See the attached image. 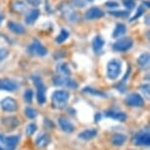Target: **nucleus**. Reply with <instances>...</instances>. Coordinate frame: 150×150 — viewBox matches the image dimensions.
Listing matches in <instances>:
<instances>
[{
    "mask_svg": "<svg viewBox=\"0 0 150 150\" xmlns=\"http://www.w3.org/2000/svg\"><path fill=\"white\" fill-rule=\"evenodd\" d=\"M70 93L66 90H56L52 94V106L55 109H62L67 106Z\"/></svg>",
    "mask_w": 150,
    "mask_h": 150,
    "instance_id": "nucleus-1",
    "label": "nucleus"
},
{
    "mask_svg": "<svg viewBox=\"0 0 150 150\" xmlns=\"http://www.w3.org/2000/svg\"><path fill=\"white\" fill-rule=\"evenodd\" d=\"M32 80L36 87V100L39 105L45 103L46 101V87H45L43 81L38 76H32Z\"/></svg>",
    "mask_w": 150,
    "mask_h": 150,
    "instance_id": "nucleus-2",
    "label": "nucleus"
},
{
    "mask_svg": "<svg viewBox=\"0 0 150 150\" xmlns=\"http://www.w3.org/2000/svg\"><path fill=\"white\" fill-rule=\"evenodd\" d=\"M122 72V62L118 59H113L107 65V77L109 80L114 81L119 76L121 75Z\"/></svg>",
    "mask_w": 150,
    "mask_h": 150,
    "instance_id": "nucleus-3",
    "label": "nucleus"
},
{
    "mask_svg": "<svg viewBox=\"0 0 150 150\" xmlns=\"http://www.w3.org/2000/svg\"><path fill=\"white\" fill-rule=\"evenodd\" d=\"M20 141V135H10L5 137L0 134V147L4 150H15Z\"/></svg>",
    "mask_w": 150,
    "mask_h": 150,
    "instance_id": "nucleus-4",
    "label": "nucleus"
},
{
    "mask_svg": "<svg viewBox=\"0 0 150 150\" xmlns=\"http://www.w3.org/2000/svg\"><path fill=\"white\" fill-rule=\"evenodd\" d=\"M53 83L56 86H66L70 88H77L78 83L75 81L71 80L70 76H64L57 74L54 78H53Z\"/></svg>",
    "mask_w": 150,
    "mask_h": 150,
    "instance_id": "nucleus-5",
    "label": "nucleus"
},
{
    "mask_svg": "<svg viewBox=\"0 0 150 150\" xmlns=\"http://www.w3.org/2000/svg\"><path fill=\"white\" fill-rule=\"evenodd\" d=\"M132 142L137 146H149L150 145V134L149 129H142L134 134Z\"/></svg>",
    "mask_w": 150,
    "mask_h": 150,
    "instance_id": "nucleus-6",
    "label": "nucleus"
},
{
    "mask_svg": "<svg viewBox=\"0 0 150 150\" xmlns=\"http://www.w3.org/2000/svg\"><path fill=\"white\" fill-rule=\"evenodd\" d=\"M132 44H134V41H132V39L131 38H125L116 41L113 44L112 48L117 52H126L129 49H131Z\"/></svg>",
    "mask_w": 150,
    "mask_h": 150,
    "instance_id": "nucleus-7",
    "label": "nucleus"
},
{
    "mask_svg": "<svg viewBox=\"0 0 150 150\" xmlns=\"http://www.w3.org/2000/svg\"><path fill=\"white\" fill-rule=\"evenodd\" d=\"M28 51H29L30 54L38 55V56H45L47 54V49L40 43V41L38 40V39L33 40V43L28 48Z\"/></svg>",
    "mask_w": 150,
    "mask_h": 150,
    "instance_id": "nucleus-8",
    "label": "nucleus"
},
{
    "mask_svg": "<svg viewBox=\"0 0 150 150\" xmlns=\"http://www.w3.org/2000/svg\"><path fill=\"white\" fill-rule=\"evenodd\" d=\"M125 103L131 107H142L144 105V99L138 93H131L125 99Z\"/></svg>",
    "mask_w": 150,
    "mask_h": 150,
    "instance_id": "nucleus-9",
    "label": "nucleus"
},
{
    "mask_svg": "<svg viewBox=\"0 0 150 150\" xmlns=\"http://www.w3.org/2000/svg\"><path fill=\"white\" fill-rule=\"evenodd\" d=\"M0 106L4 112H15L18 109V103L12 97H5L0 101Z\"/></svg>",
    "mask_w": 150,
    "mask_h": 150,
    "instance_id": "nucleus-10",
    "label": "nucleus"
},
{
    "mask_svg": "<svg viewBox=\"0 0 150 150\" xmlns=\"http://www.w3.org/2000/svg\"><path fill=\"white\" fill-rule=\"evenodd\" d=\"M61 10V13L63 14V16L66 18L68 21H71V22H75L78 20V15L77 13L74 11V9L70 5L68 4H63L60 8Z\"/></svg>",
    "mask_w": 150,
    "mask_h": 150,
    "instance_id": "nucleus-11",
    "label": "nucleus"
},
{
    "mask_svg": "<svg viewBox=\"0 0 150 150\" xmlns=\"http://www.w3.org/2000/svg\"><path fill=\"white\" fill-rule=\"evenodd\" d=\"M18 89V84L10 79H0V90L5 91H16Z\"/></svg>",
    "mask_w": 150,
    "mask_h": 150,
    "instance_id": "nucleus-12",
    "label": "nucleus"
},
{
    "mask_svg": "<svg viewBox=\"0 0 150 150\" xmlns=\"http://www.w3.org/2000/svg\"><path fill=\"white\" fill-rule=\"evenodd\" d=\"M2 124L7 129V131H13L20 125V121L17 117L14 116H9V117L2 118Z\"/></svg>",
    "mask_w": 150,
    "mask_h": 150,
    "instance_id": "nucleus-13",
    "label": "nucleus"
},
{
    "mask_svg": "<svg viewBox=\"0 0 150 150\" xmlns=\"http://www.w3.org/2000/svg\"><path fill=\"white\" fill-rule=\"evenodd\" d=\"M58 124L60 126L61 129L65 132H68V134H71L75 131V126L71 123V121L69 119L65 118V117H60L58 119Z\"/></svg>",
    "mask_w": 150,
    "mask_h": 150,
    "instance_id": "nucleus-14",
    "label": "nucleus"
},
{
    "mask_svg": "<svg viewBox=\"0 0 150 150\" xmlns=\"http://www.w3.org/2000/svg\"><path fill=\"white\" fill-rule=\"evenodd\" d=\"M105 116L108 118L114 119V120H117L119 122H122V123L128 119L127 114H125L124 112L116 111V110H108V111L105 112Z\"/></svg>",
    "mask_w": 150,
    "mask_h": 150,
    "instance_id": "nucleus-15",
    "label": "nucleus"
},
{
    "mask_svg": "<svg viewBox=\"0 0 150 150\" xmlns=\"http://www.w3.org/2000/svg\"><path fill=\"white\" fill-rule=\"evenodd\" d=\"M50 142H51V137L48 134H46V132L40 134L35 139L36 146L39 147V148H44V147H46Z\"/></svg>",
    "mask_w": 150,
    "mask_h": 150,
    "instance_id": "nucleus-16",
    "label": "nucleus"
},
{
    "mask_svg": "<svg viewBox=\"0 0 150 150\" xmlns=\"http://www.w3.org/2000/svg\"><path fill=\"white\" fill-rule=\"evenodd\" d=\"M104 15H105V13H104L101 9H99V8H97V7H92L86 12V19H87V20H95V19L102 18Z\"/></svg>",
    "mask_w": 150,
    "mask_h": 150,
    "instance_id": "nucleus-17",
    "label": "nucleus"
},
{
    "mask_svg": "<svg viewBox=\"0 0 150 150\" xmlns=\"http://www.w3.org/2000/svg\"><path fill=\"white\" fill-rule=\"evenodd\" d=\"M97 131L95 129H86L84 131L81 132L80 134H78V137L80 139H83V140H90V139H93L96 135H97Z\"/></svg>",
    "mask_w": 150,
    "mask_h": 150,
    "instance_id": "nucleus-18",
    "label": "nucleus"
},
{
    "mask_svg": "<svg viewBox=\"0 0 150 150\" xmlns=\"http://www.w3.org/2000/svg\"><path fill=\"white\" fill-rule=\"evenodd\" d=\"M104 45H105V40L101 38V35H96L95 38H93L92 48H93V51L95 53H100L102 51Z\"/></svg>",
    "mask_w": 150,
    "mask_h": 150,
    "instance_id": "nucleus-19",
    "label": "nucleus"
},
{
    "mask_svg": "<svg viewBox=\"0 0 150 150\" xmlns=\"http://www.w3.org/2000/svg\"><path fill=\"white\" fill-rule=\"evenodd\" d=\"M39 17V11L38 10H30L27 13L26 17H25V22L27 23L28 25H33L35 23L38 18Z\"/></svg>",
    "mask_w": 150,
    "mask_h": 150,
    "instance_id": "nucleus-20",
    "label": "nucleus"
},
{
    "mask_svg": "<svg viewBox=\"0 0 150 150\" xmlns=\"http://www.w3.org/2000/svg\"><path fill=\"white\" fill-rule=\"evenodd\" d=\"M127 137L123 134H116L111 138V143L115 146H122L126 142Z\"/></svg>",
    "mask_w": 150,
    "mask_h": 150,
    "instance_id": "nucleus-21",
    "label": "nucleus"
},
{
    "mask_svg": "<svg viewBox=\"0 0 150 150\" xmlns=\"http://www.w3.org/2000/svg\"><path fill=\"white\" fill-rule=\"evenodd\" d=\"M8 28L11 32L17 33V35H22L26 32L25 28L22 26V25L18 24V23H14V22H9L8 23Z\"/></svg>",
    "mask_w": 150,
    "mask_h": 150,
    "instance_id": "nucleus-22",
    "label": "nucleus"
},
{
    "mask_svg": "<svg viewBox=\"0 0 150 150\" xmlns=\"http://www.w3.org/2000/svg\"><path fill=\"white\" fill-rule=\"evenodd\" d=\"M149 59H150V56L148 52L142 53V54L137 58V63L142 69H146V68H148L149 66Z\"/></svg>",
    "mask_w": 150,
    "mask_h": 150,
    "instance_id": "nucleus-23",
    "label": "nucleus"
},
{
    "mask_svg": "<svg viewBox=\"0 0 150 150\" xmlns=\"http://www.w3.org/2000/svg\"><path fill=\"white\" fill-rule=\"evenodd\" d=\"M126 32H127V29L124 24H117L116 25L114 32H113L112 38H121L122 35H124L125 33H126Z\"/></svg>",
    "mask_w": 150,
    "mask_h": 150,
    "instance_id": "nucleus-24",
    "label": "nucleus"
},
{
    "mask_svg": "<svg viewBox=\"0 0 150 150\" xmlns=\"http://www.w3.org/2000/svg\"><path fill=\"white\" fill-rule=\"evenodd\" d=\"M57 73L60 74V75H64V76H70L71 75V71L69 66L66 63H61L57 66Z\"/></svg>",
    "mask_w": 150,
    "mask_h": 150,
    "instance_id": "nucleus-25",
    "label": "nucleus"
},
{
    "mask_svg": "<svg viewBox=\"0 0 150 150\" xmlns=\"http://www.w3.org/2000/svg\"><path fill=\"white\" fill-rule=\"evenodd\" d=\"M83 91L86 93H89V94H91V95L99 96V97H105L106 96V94L104 92L100 91V90H96L94 88H91V87H86V88H83Z\"/></svg>",
    "mask_w": 150,
    "mask_h": 150,
    "instance_id": "nucleus-26",
    "label": "nucleus"
},
{
    "mask_svg": "<svg viewBox=\"0 0 150 150\" xmlns=\"http://www.w3.org/2000/svg\"><path fill=\"white\" fill-rule=\"evenodd\" d=\"M68 38H69V33H68V30H61V33H59V35L56 38V42L57 43H63L64 41H66L67 39H68Z\"/></svg>",
    "mask_w": 150,
    "mask_h": 150,
    "instance_id": "nucleus-27",
    "label": "nucleus"
},
{
    "mask_svg": "<svg viewBox=\"0 0 150 150\" xmlns=\"http://www.w3.org/2000/svg\"><path fill=\"white\" fill-rule=\"evenodd\" d=\"M13 9L15 10L16 12L22 13L26 10V6H25V4L21 1H15L13 3Z\"/></svg>",
    "mask_w": 150,
    "mask_h": 150,
    "instance_id": "nucleus-28",
    "label": "nucleus"
},
{
    "mask_svg": "<svg viewBox=\"0 0 150 150\" xmlns=\"http://www.w3.org/2000/svg\"><path fill=\"white\" fill-rule=\"evenodd\" d=\"M25 115L29 119H35L38 116V112H36V110L32 108V107H27L25 109Z\"/></svg>",
    "mask_w": 150,
    "mask_h": 150,
    "instance_id": "nucleus-29",
    "label": "nucleus"
},
{
    "mask_svg": "<svg viewBox=\"0 0 150 150\" xmlns=\"http://www.w3.org/2000/svg\"><path fill=\"white\" fill-rule=\"evenodd\" d=\"M36 129H38V127H36V125L35 123H30V124H29L26 127V134L30 137V135H33L36 132Z\"/></svg>",
    "mask_w": 150,
    "mask_h": 150,
    "instance_id": "nucleus-30",
    "label": "nucleus"
},
{
    "mask_svg": "<svg viewBox=\"0 0 150 150\" xmlns=\"http://www.w3.org/2000/svg\"><path fill=\"white\" fill-rule=\"evenodd\" d=\"M33 98V91L32 89H27L24 93V100L26 101L27 103H32Z\"/></svg>",
    "mask_w": 150,
    "mask_h": 150,
    "instance_id": "nucleus-31",
    "label": "nucleus"
},
{
    "mask_svg": "<svg viewBox=\"0 0 150 150\" xmlns=\"http://www.w3.org/2000/svg\"><path fill=\"white\" fill-rule=\"evenodd\" d=\"M145 12V7H144V5H140L139 7L137 8V13L134 14V16L132 17V18L131 19V22L132 21H134V20H137V18H139V17L142 15V14Z\"/></svg>",
    "mask_w": 150,
    "mask_h": 150,
    "instance_id": "nucleus-32",
    "label": "nucleus"
},
{
    "mask_svg": "<svg viewBox=\"0 0 150 150\" xmlns=\"http://www.w3.org/2000/svg\"><path fill=\"white\" fill-rule=\"evenodd\" d=\"M109 14L115 17H128L129 15V11H110Z\"/></svg>",
    "mask_w": 150,
    "mask_h": 150,
    "instance_id": "nucleus-33",
    "label": "nucleus"
},
{
    "mask_svg": "<svg viewBox=\"0 0 150 150\" xmlns=\"http://www.w3.org/2000/svg\"><path fill=\"white\" fill-rule=\"evenodd\" d=\"M140 89L141 91H142L144 93V96L149 99V93H150V86L148 83H145V84H142V86H140Z\"/></svg>",
    "mask_w": 150,
    "mask_h": 150,
    "instance_id": "nucleus-34",
    "label": "nucleus"
},
{
    "mask_svg": "<svg viewBox=\"0 0 150 150\" xmlns=\"http://www.w3.org/2000/svg\"><path fill=\"white\" fill-rule=\"evenodd\" d=\"M8 55H9V51L5 48H0V62H2L3 60H5Z\"/></svg>",
    "mask_w": 150,
    "mask_h": 150,
    "instance_id": "nucleus-35",
    "label": "nucleus"
},
{
    "mask_svg": "<svg viewBox=\"0 0 150 150\" xmlns=\"http://www.w3.org/2000/svg\"><path fill=\"white\" fill-rule=\"evenodd\" d=\"M123 3L125 5V7L128 8L129 10L134 9V8L135 7V4L132 0H123Z\"/></svg>",
    "mask_w": 150,
    "mask_h": 150,
    "instance_id": "nucleus-36",
    "label": "nucleus"
},
{
    "mask_svg": "<svg viewBox=\"0 0 150 150\" xmlns=\"http://www.w3.org/2000/svg\"><path fill=\"white\" fill-rule=\"evenodd\" d=\"M26 2L28 4L32 5V6H38L41 3V0H26Z\"/></svg>",
    "mask_w": 150,
    "mask_h": 150,
    "instance_id": "nucleus-37",
    "label": "nucleus"
},
{
    "mask_svg": "<svg viewBox=\"0 0 150 150\" xmlns=\"http://www.w3.org/2000/svg\"><path fill=\"white\" fill-rule=\"evenodd\" d=\"M73 3L74 5H76V6L81 7V8L86 6V2H84L83 0H73Z\"/></svg>",
    "mask_w": 150,
    "mask_h": 150,
    "instance_id": "nucleus-38",
    "label": "nucleus"
},
{
    "mask_svg": "<svg viewBox=\"0 0 150 150\" xmlns=\"http://www.w3.org/2000/svg\"><path fill=\"white\" fill-rule=\"evenodd\" d=\"M105 5H106L107 7L116 8V7H118V6H119V3H118V2H116V1H108V2H106Z\"/></svg>",
    "mask_w": 150,
    "mask_h": 150,
    "instance_id": "nucleus-39",
    "label": "nucleus"
},
{
    "mask_svg": "<svg viewBox=\"0 0 150 150\" xmlns=\"http://www.w3.org/2000/svg\"><path fill=\"white\" fill-rule=\"evenodd\" d=\"M100 120H101V114L100 113H96L95 116H94V122L95 123H98Z\"/></svg>",
    "mask_w": 150,
    "mask_h": 150,
    "instance_id": "nucleus-40",
    "label": "nucleus"
},
{
    "mask_svg": "<svg viewBox=\"0 0 150 150\" xmlns=\"http://www.w3.org/2000/svg\"><path fill=\"white\" fill-rule=\"evenodd\" d=\"M142 4H145V6H146V7H149V2H148V1H146V2H143Z\"/></svg>",
    "mask_w": 150,
    "mask_h": 150,
    "instance_id": "nucleus-41",
    "label": "nucleus"
},
{
    "mask_svg": "<svg viewBox=\"0 0 150 150\" xmlns=\"http://www.w3.org/2000/svg\"><path fill=\"white\" fill-rule=\"evenodd\" d=\"M146 24H147V25H149V16H147V17H146Z\"/></svg>",
    "mask_w": 150,
    "mask_h": 150,
    "instance_id": "nucleus-42",
    "label": "nucleus"
},
{
    "mask_svg": "<svg viewBox=\"0 0 150 150\" xmlns=\"http://www.w3.org/2000/svg\"><path fill=\"white\" fill-rule=\"evenodd\" d=\"M3 18H4V17H3V16H2V15H1V14H0V23H1L2 21H3Z\"/></svg>",
    "mask_w": 150,
    "mask_h": 150,
    "instance_id": "nucleus-43",
    "label": "nucleus"
},
{
    "mask_svg": "<svg viewBox=\"0 0 150 150\" xmlns=\"http://www.w3.org/2000/svg\"><path fill=\"white\" fill-rule=\"evenodd\" d=\"M0 150H4L3 148H2V147H0Z\"/></svg>",
    "mask_w": 150,
    "mask_h": 150,
    "instance_id": "nucleus-44",
    "label": "nucleus"
},
{
    "mask_svg": "<svg viewBox=\"0 0 150 150\" xmlns=\"http://www.w3.org/2000/svg\"><path fill=\"white\" fill-rule=\"evenodd\" d=\"M89 1H93V0H89Z\"/></svg>",
    "mask_w": 150,
    "mask_h": 150,
    "instance_id": "nucleus-45",
    "label": "nucleus"
}]
</instances>
